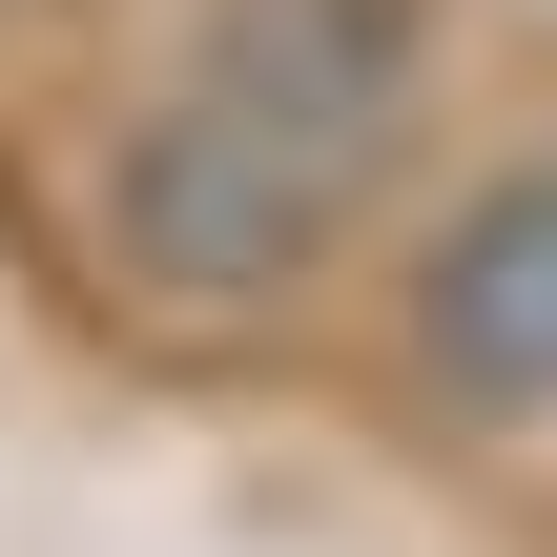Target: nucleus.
I'll use <instances>...</instances> for the list:
<instances>
[{"label":"nucleus","instance_id":"f257e3e1","mask_svg":"<svg viewBox=\"0 0 557 557\" xmlns=\"http://www.w3.org/2000/svg\"><path fill=\"white\" fill-rule=\"evenodd\" d=\"M413 103H434V0H207L103 165V248L165 310H269L351 248Z\"/></svg>","mask_w":557,"mask_h":557},{"label":"nucleus","instance_id":"f03ea898","mask_svg":"<svg viewBox=\"0 0 557 557\" xmlns=\"http://www.w3.org/2000/svg\"><path fill=\"white\" fill-rule=\"evenodd\" d=\"M413 372L455 413H557V165H496L413 248Z\"/></svg>","mask_w":557,"mask_h":557}]
</instances>
